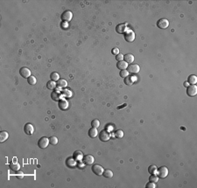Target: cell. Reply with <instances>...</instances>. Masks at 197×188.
Returning a JSON list of instances; mask_svg holds the SVG:
<instances>
[{
    "label": "cell",
    "instance_id": "obj_11",
    "mask_svg": "<svg viewBox=\"0 0 197 188\" xmlns=\"http://www.w3.org/2000/svg\"><path fill=\"white\" fill-rule=\"evenodd\" d=\"M24 130H25V133L26 135H32L34 131V128L31 123H27L25 124V127H24Z\"/></svg>",
    "mask_w": 197,
    "mask_h": 188
},
{
    "label": "cell",
    "instance_id": "obj_37",
    "mask_svg": "<svg viewBox=\"0 0 197 188\" xmlns=\"http://www.w3.org/2000/svg\"><path fill=\"white\" fill-rule=\"evenodd\" d=\"M145 187L146 188H155L156 185H155V183H153V182H149V183L146 184Z\"/></svg>",
    "mask_w": 197,
    "mask_h": 188
},
{
    "label": "cell",
    "instance_id": "obj_33",
    "mask_svg": "<svg viewBox=\"0 0 197 188\" xmlns=\"http://www.w3.org/2000/svg\"><path fill=\"white\" fill-rule=\"evenodd\" d=\"M49 142H50L51 144L56 145L57 143H58V138H57L56 137H51L50 138H49Z\"/></svg>",
    "mask_w": 197,
    "mask_h": 188
},
{
    "label": "cell",
    "instance_id": "obj_15",
    "mask_svg": "<svg viewBox=\"0 0 197 188\" xmlns=\"http://www.w3.org/2000/svg\"><path fill=\"white\" fill-rule=\"evenodd\" d=\"M83 154H82V152H80V151H76V152H74V155H73V158L75 160L76 162H80L82 161V159H83Z\"/></svg>",
    "mask_w": 197,
    "mask_h": 188
},
{
    "label": "cell",
    "instance_id": "obj_25",
    "mask_svg": "<svg viewBox=\"0 0 197 188\" xmlns=\"http://www.w3.org/2000/svg\"><path fill=\"white\" fill-rule=\"evenodd\" d=\"M157 171H158V168L155 165H151L150 166L148 167V172L150 173V174H156Z\"/></svg>",
    "mask_w": 197,
    "mask_h": 188
},
{
    "label": "cell",
    "instance_id": "obj_20",
    "mask_svg": "<svg viewBox=\"0 0 197 188\" xmlns=\"http://www.w3.org/2000/svg\"><path fill=\"white\" fill-rule=\"evenodd\" d=\"M187 82H188L190 85H195L197 82V77L194 74H191L190 76L187 79Z\"/></svg>",
    "mask_w": 197,
    "mask_h": 188
},
{
    "label": "cell",
    "instance_id": "obj_3",
    "mask_svg": "<svg viewBox=\"0 0 197 188\" xmlns=\"http://www.w3.org/2000/svg\"><path fill=\"white\" fill-rule=\"evenodd\" d=\"M157 171H158V174H159V177L161 178H167V175H168V169H167V167H166V166L159 167Z\"/></svg>",
    "mask_w": 197,
    "mask_h": 188
},
{
    "label": "cell",
    "instance_id": "obj_22",
    "mask_svg": "<svg viewBox=\"0 0 197 188\" xmlns=\"http://www.w3.org/2000/svg\"><path fill=\"white\" fill-rule=\"evenodd\" d=\"M8 137H9L8 132L2 131L1 133H0V142H1V143H4L5 141H6V140L8 139Z\"/></svg>",
    "mask_w": 197,
    "mask_h": 188
},
{
    "label": "cell",
    "instance_id": "obj_24",
    "mask_svg": "<svg viewBox=\"0 0 197 188\" xmlns=\"http://www.w3.org/2000/svg\"><path fill=\"white\" fill-rule=\"evenodd\" d=\"M10 168L13 171H18L20 169V165L18 163H11L10 164Z\"/></svg>",
    "mask_w": 197,
    "mask_h": 188
},
{
    "label": "cell",
    "instance_id": "obj_9",
    "mask_svg": "<svg viewBox=\"0 0 197 188\" xmlns=\"http://www.w3.org/2000/svg\"><path fill=\"white\" fill-rule=\"evenodd\" d=\"M19 73L20 75H21L23 78H25V79H28L29 77L31 76V71L29 68H27V67H22V68H20L19 70Z\"/></svg>",
    "mask_w": 197,
    "mask_h": 188
},
{
    "label": "cell",
    "instance_id": "obj_8",
    "mask_svg": "<svg viewBox=\"0 0 197 188\" xmlns=\"http://www.w3.org/2000/svg\"><path fill=\"white\" fill-rule=\"evenodd\" d=\"M127 23H123V24H118V25L116 26V32L117 33H124L126 32L127 29Z\"/></svg>",
    "mask_w": 197,
    "mask_h": 188
},
{
    "label": "cell",
    "instance_id": "obj_1",
    "mask_svg": "<svg viewBox=\"0 0 197 188\" xmlns=\"http://www.w3.org/2000/svg\"><path fill=\"white\" fill-rule=\"evenodd\" d=\"M49 143H50V142H49L48 138L46 137H41L40 140H39L38 145H39V147H40V149H46L47 146H48Z\"/></svg>",
    "mask_w": 197,
    "mask_h": 188
},
{
    "label": "cell",
    "instance_id": "obj_38",
    "mask_svg": "<svg viewBox=\"0 0 197 188\" xmlns=\"http://www.w3.org/2000/svg\"><path fill=\"white\" fill-rule=\"evenodd\" d=\"M111 53H112V54H114V55H117L119 53V50L117 48H113V49H112V51H111Z\"/></svg>",
    "mask_w": 197,
    "mask_h": 188
},
{
    "label": "cell",
    "instance_id": "obj_6",
    "mask_svg": "<svg viewBox=\"0 0 197 188\" xmlns=\"http://www.w3.org/2000/svg\"><path fill=\"white\" fill-rule=\"evenodd\" d=\"M128 72L130 73H138L140 71V67L138 64H130V66H128Z\"/></svg>",
    "mask_w": 197,
    "mask_h": 188
},
{
    "label": "cell",
    "instance_id": "obj_4",
    "mask_svg": "<svg viewBox=\"0 0 197 188\" xmlns=\"http://www.w3.org/2000/svg\"><path fill=\"white\" fill-rule=\"evenodd\" d=\"M187 94L188 96H195L197 95V87L195 85H189L187 87Z\"/></svg>",
    "mask_w": 197,
    "mask_h": 188
},
{
    "label": "cell",
    "instance_id": "obj_29",
    "mask_svg": "<svg viewBox=\"0 0 197 188\" xmlns=\"http://www.w3.org/2000/svg\"><path fill=\"white\" fill-rule=\"evenodd\" d=\"M56 86H57L56 82H54V81H49L47 84V88H48V89H51V90L54 89V88H56Z\"/></svg>",
    "mask_w": 197,
    "mask_h": 188
},
{
    "label": "cell",
    "instance_id": "obj_34",
    "mask_svg": "<svg viewBox=\"0 0 197 188\" xmlns=\"http://www.w3.org/2000/svg\"><path fill=\"white\" fill-rule=\"evenodd\" d=\"M129 72L128 70L125 69V70H121L120 71V76L122 77V78H126L127 76H129Z\"/></svg>",
    "mask_w": 197,
    "mask_h": 188
},
{
    "label": "cell",
    "instance_id": "obj_32",
    "mask_svg": "<svg viewBox=\"0 0 197 188\" xmlns=\"http://www.w3.org/2000/svg\"><path fill=\"white\" fill-rule=\"evenodd\" d=\"M91 126H92V128H95V129L98 128V127L100 126V122H99V120H96V119L93 120V121L91 122Z\"/></svg>",
    "mask_w": 197,
    "mask_h": 188
},
{
    "label": "cell",
    "instance_id": "obj_7",
    "mask_svg": "<svg viewBox=\"0 0 197 188\" xmlns=\"http://www.w3.org/2000/svg\"><path fill=\"white\" fill-rule=\"evenodd\" d=\"M104 171V168L99 165H94L93 166H92V171H93L95 175H97V176H101V175H103Z\"/></svg>",
    "mask_w": 197,
    "mask_h": 188
},
{
    "label": "cell",
    "instance_id": "obj_31",
    "mask_svg": "<svg viewBox=\"0 0 197 188\" xmlns=\"http://www.w3.org/2000/svg\"><path fill=\"white\" fill-rule=\"evenodd\" d=\"M149 180H150V182L156 183V182L159 181V177H158L156 174H151L150 178H149Z\"/></svg>",
    "mask_w": 197,
    "mask_h": 188
},
{
    "label": "cell",
    "instance_id": "obj_17",
    "mask_svg": "<svg viewBox=\"0 0 197 188\" xmlns=\"http://www.w3.org/2000/svg\"><path fill=\"white\" fill-rule=\"evenodd\" d=\"M124 61L127 62V63L132 64V62L134 61L135 58H134V55L132 54V53H127V54H125L124 56Z\"/></svg>",
    "mask_w": 197,
    "mask_h": 188
},
{
    "label": "cell",
    "instance_id": "obj_41",
    "mask_svg": "<svg viewBox=\"0 0 197 188\" xmlns=\"http://www.w3.org/2000/svg\"><path fill=\"white\" fill-rule=\"evenodd\" d=\"M126 103H124V105H122V106H121V107H117V109H121V108H124V107H125L126 106Z\"/></svg>",
    "mask_w": 197,
    "mask_h": 188
},
{
    "label": "cell",
    "instance_id": "obj_35",
    "mask_svg": "<svg viewBox=\"0 0 197 188\" xmlns=\"http://www.w3.org/2000/svg\"><path fill=\"white\" fill-rule=\"evenodd\" d=\"M115 136H116V137H117V138H122L124 137V132H123V130H117V131L115 132Z\"/></svg>",
    "mask_w": 197,
    "mask_h": 188
},
{
    "label": "cell",
    "instance_id": "obj_12",
    "mask_svg": "<svg viewBox=\"0 0 197 188\" xmlns=\"http://www.w3.org/2000/svg\"><path fill=\"white\" fill-rule=\"evenodd\" d=\"M83 163L87 165H93L94 161H95V158L92 155H86L85 157H83V159H82Z\"/></svg>",
    "mask_w": 197,
    "mask_h": 188
},
{
    "label": "cell",
    "instance_id": "obj_39",
    "mask_svg": "<svg viewBox=\"0 0 197 188\" xmlns=\"http://www.w3.org/2000/svg\"><path fill=\"white\" fill-rule=\"evenodd\" d=\"M84 165H85V164H84V163H80L79 165H77V166H78V168L82 169L84 167Z\"/></svg>",
    "mask_w": 197,
    "mask_h": 188
},
{
    "label": "cell",
    "instance_id": "obj_13",
    "mask_svg": "<svg viewBox=\"0 0 197 188\" xmlns=\"http://www.w3.org/2000/svg\"><path fill=\"white\" fill-rule=\"evenodd\" d=\"M72 18H73V13H72L70 11H66V12H64L61 15V18L63 19V21H65V22H68V21H69V20H71Z\"/></svg>",
    "mask_w": 197,
    "mask_h": 188
},
{
    "label": "cell",
    "instance_id": "obj_19",
    "mask_svg": "<svg viewBox=\"0 0 197 188\" xmlns=\"http://www.w3.org/2000/svg\"><path fill=\"white\" fill-rule=\"evenodd\" d=\"M57 84V87L60 88H67L68 86V82L66 80H64V79H60V80L58 81V82H56Z\"/></svg>",
    "mask_w": 197,
    "mask_h": 188
},
{
    "label": "cell",
    "instance_id": "obj_21",
    "mask_svg": "<svg viewBox=\"0 0 197 188\" xmlns=\"http://www.w3.org/2000/svg\"><path fill=\"white\" fill-rule=\"evenodd\" d=\"M97 135H98V131H97V130L95 128H92L89 130V136L91 138H95L97 137Z\"/></svg>",
    "mask_w": 197,
    "mask_h": 188
},
{
    "label": "cell",
    "instance_id": "obj_5",
    "mask_svg": "<svg viewBox=\"0 0 197 188\" xmlns=\"http://www.w3.org/2000/svg\"><path fill=\"white\" fill-rule=\"evenodd\" d=\"M124 40H125L127 42L134 41V40H135V33H134V32L129 30L124 32Z\"/></svg>",
    "mask_w": 197,
    "mask_h": 188
},
{
    "label": "cell",
    "instance_id": "obj_40",
    "mask_svg": "<svg viewBox=\"0 0 197 188\" xmlns=\"http://www.w3.org/2000/svg\"><path fill=\"white\" fill-rule=\"evenodd\" d=\"M23 176H24L23 173H21V172H20L19 174H17V177L18 178H23Z\"/></svg>",
    "mask_w": 197,
    "mask_h": 188
},
{
    "label": "cell",
    "instance_id": "obj_2",
    "mask_svg": "<svg viewBox=\"0 0 197 188\" xmlns=\"http://www.w3.org/2000/svg\"><path fill=\"white\" fill-rule=\"evenodd\" d=\"M99 138H100V140L102 142H107L110 140V133H109L108 130H104L99 133Z\"/></svg>",
    "mask_w": 197,
    "mask_h": 188
},
{
    "label": "cell",
    "instance_id": "obj_26",
    "mask_svg": "<svg viewBox=\"0 0 197 188\" xmlns=\"http://www.w3.org/2000/svg\"><path fill=\"white\" fill-rule=\"evenodd\" d=\"M50 78H51V81H54V82H57L59 80H60V75H59L58 73H56V72H54V73H51Z\"/></svg>",
    "mask_w": 197,
    "mask_h": 188
},
{
    "label": "cell",
    "instance_id": "obj_16",
    "mask_svg": "<svg viewBox=\"0 0 197 188\" xmlns=\"http://www.w3.org/2000/svg\"><path fill=\"white\" fill-rule=\"evenodd\" d=\"M66 165H67L68 167H69V168H75V166H76V161H75V159H74V158H67V160H66Z\"/></svg>",
    "mask_w": 197,
    "mask_h": 188
},
{
    "label": "cell",
    "instance_id": "obj_27",
    "mask_svg": "<svg viewBox=\"0 0 197 188\" xmlns=\"http://www.w3.org/2000/svg\"><path fill=\"white\" fill-rule=\"evenodd\" d=\"M103 175H104V177H105L106 178H111L112 177H113V171H110V170H104V173H103Z\"/></svg>",
    "mask_w": 197,
    "mask_h": 188
},
{
    "label": "cell",
    "instance_id": "obj_23",
    "mask_svg": "<svg viewBox=\"0 0 197 188\" xmlns=\"http://www.w3.org/2000/svg\"><path fill=\"white\" fill-rule=\"evenodd\" d=\"M125 80H124V83L126 84V85H128V86H132V85H133V83H134V78L132 76H127L126 78H124Z\"/></svg>",
    "mask_w": 197,
    "mask_h": 188
},
{
    "label": "cell",
    "instance_id": "obj_36",
    "mask_svg": "<svg viewBox=\"0 0 197 188\" xmlns=\"http://www.w3.org/2000/svg\"><path fill=\"white\" fill-rule=\"evenodd\" d=\"M124 54H122V53H119L117 55H116V60H117V61H121V60H124Z\"/></svg>",
    "mask_w": 197,
    "mask_h": 188
},
{
    "label": "cell",
    "instance_id": "obj_14",
    "mask_svg": "<svg viewBox=\"0 0 197 188\" xmlns=\"http://www.w3.org/2000/svg\"><path fill=\"white\" fill-rule=\"evenodd\" d=\"M58 106L60 110H66V109H68V108H69V102H68V101L64 100V99H61V100L59 101Z\"/></svg>",
    "mask_w": 197,
    "mask_h": 188
},
{
    "label": "cell",
    "instance_id": "obj_42",
    "mask_svg": "<svg viewBox=\"0 0 197 188\" xmlns=\"http://www.w3.org/2000/svg\"><path fill=\"white\" fill-rule=\"evenodd\" d=\"M184 86H185V87H187H187H188L189 86V83H188V82H185V83H184Z\"/></svg>",
    "mask_w": 197,
    "mask_h": 188
},
{
    "label": "cell",
    "instance_id": "obj_28",
    "mask_svg": "<svg viewBox=\"0 0 197 188\" xmlns=\"http://www.w3.org/2000/svg\"><path fill=\"white\" fill-rule=\"evenodd\" d=\"M60 94L57 93L56 91H54L52 92V94H51V98L53 99L54 101H55V102H58V101H60Z\"/></svg>",
    "mask_w": 197,
    "mask_h": 188
},
{
    "label": "cell",
    "instance_id": "obj_18",
    "mask_svg": "<svg viewBox=\"0 0 197 188\" xmlns=\"http://www.w3.org/2000/svg\"><path fill=\"white\" fill-rule=\"evenodd\" d=\"M117 67L120 70H125L128 67V63L124 60H121V61H118L117 64Z\"/></svg>",
    "mask_w": 197,
    "mask_h": 188
},
{
    "label": "cell",
    "instance_id": "obj_10",
    "mask_svg": "<svg viewBox=\"0 0 197 188\" xmlns=\"http://www.w3.org/2000/svg\"><path fill=\"white\" fill-rule=\"evenodd\" d=\"M157 25H158V27L160 29H166L168 27L169 21L167 19H166V18H161V19H159V21L157 22Z\"/></svg>",
    "mask_w": 197,
    "mask_h": 188
},
{
    "label": "cell",
    "instance_id": "obj_30",
    "mask_svg": "<svg viewBox=\"0 0 197 188\" xmlns=\"http://www.w3.org/2000/svg\"><path fill=\"white\" fill-rule=\"evenodd\" d=\"M27 82H28V83L30 84V85H35L36 82H37L36 77H34V76H32V75H31V76L29 77L28 79H27Z\"/></svg>",
    "mask_w": 197,
    "mask_h": 188
}]
</instances>
